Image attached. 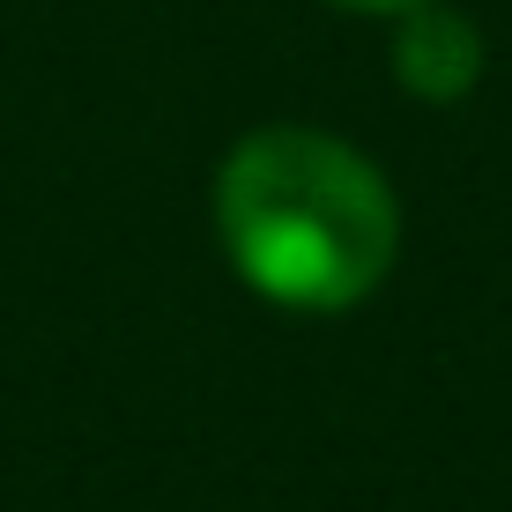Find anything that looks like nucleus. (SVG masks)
Listing matches in <instances>:
<instances>
[{
    "mask_svg": "<svg viewBox=\"0 0 512 512\" xmlns=\"http://www.w3.org/2000/svg\"><path fill=\"white\" fill-rule=\"evenodd\" d=\"M216 238L282 312H349L401 253V201L379 164L320 127H260L216 171Z\"/></svg>",
    "mask_w": 512,
    "mask_h": 512,
    "instance_id": "nucleus-1",
    "label": "nucleus"
},
{
    "mask_svg": "<svg viewBox=\"0 0 512 512\" xmlns=\"http://www.w3.org/2000/svg\"><path fill=\"white\" fill-rule=\"evenodd\" d=\"M394 75L423 104H461L483 82V30L446 0H423L394 30Z\"/></svg>",
    "mask_w": 512,
    "mask_h": 512,
    "instance_id": "nucleus-2",
    "label": "nucleus"
},
{
    "mask_svg": "<svg viewBox=\"0 0 512 512\" xmlns=\"http://www.w3.org/2000/svg\"><path fill=\"white\" fill-rule=\"evenodd\" d=\"M334 8H357V15H409L423 0H334Z\"/></svg>",
    "mask_w": 512,
    "mask_h": 512,
    "instance_id": "nucleus-3",
    "label": "nucleus"
}]
</instances>
